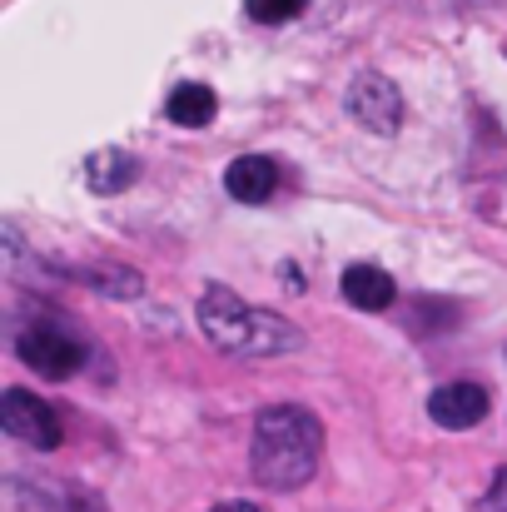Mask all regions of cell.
Segmentation results:
<instances>
[{
	"instance_id": "obj_1",
	"label": "cell",
	"mask_w": 507,
	"mask_h": 512,
	"mask_svg": "<svg viewBox=\"0 0 507 512\" xmlns=\"http://www.w3.org/2000/svg\"><path fill=\"white\" fill-rule=\"evenodd\" d=\"M324 458V428L309 408L299 403H269L254 418V448H249V473L269 493H294L319 473Z\"/></svg>"
},
{
	"instance_id": "obj_2",
	"label": "cell",
	"mask_w": 507,
	"mask_h": 512,
	"mask_svg": "<svg viewBox=\"0 0 507 512\" xmlns=\"http://www.w3.org/2000/svg\"><path fill=\"white\" fill-rule=\"evenodd\" d=\"M199 329L204 339L224 353H239V358H284V353H299L304 334L274 314V309H259L249 299H239L234 289L224 284H204L199 294Z\"/></svg>"
},
{
	"instance_id": "obj_3",
	"label": "cell",
	"mask_w": 507,
	"mask_h": 512,
	"mask_svg": "<svg viewBox=\"0 0 507 512\" xmlns=\"http://www.w3.org/2000/svg\"><path fill=\"white\" fill-rule=\"evenodd\" d=\"M15 353L25 368H35L40 378H75L85 368V348L75 334H65L60 324H30L15 334Z\"/></svg>"
},
{
	"instance_id": "obj_4",
	"label": "cell",
	"mask_w": 507,
	"mask_h": 512,
	"mask_svg": "<svg viewBox=\"0 0 507 512\" xmlns=\"http://www.w3.org/2000/svg\"><path fill=\"white\" fill-rule=\"evenodd\" d=\"M343 110L353 115V125L373 130V135H398L403 130V95L388 75L363 70L348 90H343Z\"/></svg>"
},
{
	"instance_id": "obj_5",
	"label": "cell",
	"mask_w": 507,
	"mask_h": 512,
	"mask_svg": "<svg viewBox=\"0 0 507 512\" xmlns=\"http://www.w3.org/2000/svg\"><path fill=\"white\" fill-rule=\"evenodd\" d=\"M0 428L15 443H25V448H40V453L60 448V418H55V408L45 398L25 393V388H5V398H0Z\"/></svg>"
},
{
	"instance_id": "obj_6",
	"label": "cell",
	"mask_w": 507,
	"mask_h": 512,
	"mask_svg": "<svg viewBox=\"0 0 507 512\" xmlns=\"http://www.w3.org/2000/svg\"><path fill=\"white\" fill-rule=\"evenodd\" d=\"M428 418L438 428H473L488 418V388L483 383H443L428 393Z\"/></svg>"
},
{
	"instance_id": "obj_7",
	"label": "cell",
	"mask_w": 507,
	"mask_h": 512,
	"mask_svg": "<svg viewBox=\"0 0 507 512\" xmlns=\"http://www.w3.org/2000/svg\"><path fill=\"white\" fill-rule=\"evenodd\" d=\"M279 184V165L269 155H239L229 170H224V189L239 199V204H264Z\"/></svg>"
},
{
	"instance_id": "obj_8",
	"label": "cell",
	"mask_w": 507,
	"mask_h": 512,
	"mask_svg": "<svg viewBox=\"0 0 507 512\" xmlns=\"http://www.w3.org/2000/svg\"><path fill=\"white\" fill-rule=\"evenodd\" d=\"M343 299L358 304L363 314H383V309H393L398 289H393V279L378 264H348L343 269Z\"/></svg>"
},
{
	"instance_id": "obj_9",
	"label": "cell",
	"mask_w": 507,
	"mask_h": 512,
	"mask_svg": "<svg viewBox=\"0 0 507 512\" xmlns=\"http://www.w3.org/2000/svg\"><path fill=\"white\" fill-rule=\"evenodd\" d=\"M135 179H140V160H135L130 150H95V155L85 160L90 194H120V189H130Z\"/></svg>"
},
{
	"instance_id": "obj_10",
	"label": "cell",
	"mask_w": 507,
	"mask_h": 512,
	"mask_svg": "<svg viewBox=\"0 0 507 512\" xmlns=\"http://www.w3.org/2000/svg\"><path fill=\"white\" fill-rule=\"evenodd\" d=\"M165 115L174 120V125H184V130H199V125H209V120L219 115V95H214L209 85L184 80V85H174V90H169Z\"/></svg>"
},
{
	"instance_id": "obj_11",
	"label": "cell",
	"mask_w": 507,
	"mask_h": 512,
	"mask_svg": "<svg viewBox=\"0 0 507 512\" xmlns=\"http://www.w3.org/2000/svg\"><path fill=\"white\" fill-rule=\"evenodd\" d=\"M5 512H60V488H40L25 473L5 478Z\"/></svg>"
},
{
	"instance_id": "obj_12",
	"label": "cell",
	"mask_w": 507,
	"mask_h": 512,
	"mask_svg": "<svg viewBox=\"0 0 507 512\" xmlns=\"http://www.w3.org/2000/svg\"><path fill=\"white\" fill-rule=\"evenodd\" d=\"M75 279H85L90 289H100V294H110V299H135V294L145 289V279H140L135 269H85V274H75Z\"/></svg>"
},
{
	"instance_id": "obj_13",
	"label": "cell",
	"mask_w": 507,
	"mask_h": 512,
	"mask_svg": "<svg viewBox=\"0 0 507 512\" xmlns=\"http://www.w3.org/2000/svg\"><path fill=\"white\" fill-rule=\"evenodd\" d=\"M304 5H309V0H244L249 20H259V25H284V20H294Z\"/></svg>"
},
{
	"instance_id": "obj_14",
	"label": "cell",
	"mask_w": 507,
	"mask_h": 512,
	"mask_svg": "<svg viewBox=\"0 0 507 512\" xmlns=\"http://www.w3.org/2000/svg\"><path fill=\"white\" fill-rule=\"evenodd\" d=\"M483 512H507V468H498V478L483 493Z\"/></svg>"
},
{
	"instance_id": "obj_15",
	"label": "cell",
	"mask_w": 507,
	"mask_h": 512,
	"mask_svg": "<svg viewBox=\"0 0 507 512\" xmlns=\"http://www.w3.org/2000/svg\"><path fill=\"white\" fill-rule=\"evenodd\" d=\"M433 5H458V10H473L478 5L483 10V5H498V0H433Z\"/></svg>"
},
{
	"instance_id": "obj_16",
	"label": "cell",
	"mask_w": 507,
	"mask_h": 512,
	"mask_svg": "<svg viewBox=\"0 0 507 512\" xmlns=\"http://www.w3.org/2000/svg\"><path fill=\"white\" fill-rule=\"evenodd\" d=\"M214 512H259V508H254V503H219Z\"/></svg>"
}]
</instances>
